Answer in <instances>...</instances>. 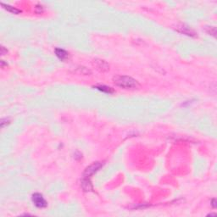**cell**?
<instances>
[{
    "label": "cell",
    "instance_id": "6da1fadb",
    "mask_svg": "<svg viewBox=\"0 0 217 217\" xmlns=\"http://www.w3.org/2000/svg\"><path fill=\"white\" fill-rule=\"evenodd\" d=\"M115 84L121 88L131 89L139 87V83L134 78L127 76H116L113 78Z\"/></svg>",
    "mask_w": 217,
    "mask_h": 217
},
{
    "label": "cell",
    "instance_id": "7a4b0ae2",
    "mask_svg": "<svg viewBox=\"0 0 217 217\" xmlns=\"http://www.w3.org/2000/svg\"><path fill=\"white\" fill-rule=\"evenodd\" d=\"M103 166V164L101 162H94L93 164L90 165L88 167H87L84 171V177H90L95 174L97 171H98L100 168Z\"/></svg>",
    "mask_w": 217,
    "mask_h": 217
},
{
    "label": "cell",
    "instance_id": "3957f363",
    "mask_svg": "<svg viewBox=\"0 0 217 217\" xmlns=\"http://www.w3.org/2000/svg\"><path fill=\"white\" fill-rule=\"evenodd\" d=\"M32 199L34 204L38 208H45L47 206V202L44 199L43 196L40 193H34L32 195Z\"/></svg>",
    "mask_w": 217,
    "mask_h": 217
},
{
    "label": "cell",
    "instance_id": "277c9868",
    "mask_svg": "<svg viewBox=\"0 0 217 217\" xmlns=\"http://www.w3.org/2000/svg\"><path fill=\"white\" fill-rule=\"evenodd\" d=\"M93 64H94V65H95V67H96L97 69H98V71H102V72L108 71L110 70V65H109V64H108L106 61L103 60V59H94Z\"/></svg>",
    "mask_w": 217,
    "mask_h": 217
},
{
    "label": "cell",
    "instance_id": "5b68a950",
    "mask_svg": "<svg viewBox=\"0 0 217 217\" xmlns=\"http://www.w3.org/2000/svg\"><path fill=\"white\" fill-rule=\"evenodd\" d=\"M81 186L82 189H83L85 192H90V191L93 190V186L91 184V182H90L88 177H84V178L81 180Z\"/></svg>",
    "mask_w": 217,
    "mask_h": 217
},
{
    "label": "cell",
    "instance_id": "8992f818",
    "mask_svg": "<svg viewBox=\"0 0 217 217\" xmlns=\"http://www.w3.org/2000/svg\"><path fill=\"white\" fill-rule=\"evenodd\" d=\"M55 54H56L57 57L61 60H64L68 57L67 52L64 49H61V48H56L55 49Z\"/></svg>",
    "mask_w": 217,
    "mask_h": 217
},
{
    "label": "cell",
    "instance_id": "52a82bcc",
    "mask_svg": "<svg viewBox=\"0 0 217 217\" xmlns=\"http://www.w3.org/2000/svg\"><path fill=\"white\" fill-rule=\"evenodd\" d=\"M1 5H2L4 8H5L7 11L10 12V13H13V14H16V15H17V14H20V13L21 12L20 9H18V8H14V7H12V6H10V5H8V4H4V3H1Z\"/></svg>",
    "mask_w": 217,
    "mask_h": 217
},
{
    "label": "cell",
    "instance_id": "ba28073f",
    "mask_svg": "<svg viewBox=\"0 0 217 217\" xmlns=\"http://www.w3.org/2000/svg\"><path fill=\"white\" fill-rule=\"evenodd\" d=\"M95 88L99 90V91H101V92L106 93H114V90L111 88L105 86V85H98V86L95 87Z\"/></svg>",
    "mask_w": 217,
    "mask_h": 217
},
{
    "label": "cell",
    "instance_id": "9c48e42d",
    "mask_svg": "<svg viewBox=\"0 0 217 217\" xmlns=\"http://www.w3.org/2000/svg\"><path fill=\"white\" fill-rule=\"evenodd\" d=\"M9 124V121L7 120V119H2V121H1V127L2 128H4V127H5V125H8Z\"/></svg>",
    "mask_w": 217,
    "mask_h": 217
},
{
    "label": "cell",
    "instance_id": "30bf717a",
    "mask_svg": "<svg viewBox=\"0 0 217 217\" xmlns=\"http://www.w3.org/2000/svg\"><path fill=\"white\" fill-rule=\"evenodd\" d=\"M35 8H36V12H37V14H41V13H42V11H43V8H42V5H37Z\"/></svg>",
    "mask_w": 217,
    "mask_h": 217
},
{
    "label": "cell",
    "instance_id": "8fae6325",
    "mask_svg": "<svg viewBox=\"0 0 217 217\" xmlns=\"http://www.w3.org/2000/svg\"><path fill=\"white\" fill-rule=\"evenodd\" d=\"M5 54H7V49H5V48L4 46L1 47V54L2 55H4Z\"/></svg>",
    "mask_w": 217,
    "mask_h": 217
},
{
    "label": "cell",
    "instance_id": "7c38bea8",
    "mask_svg": "<svg viewBox=\"0 0 217 217\" xmlns=\"http://www.w3.org/2000/svg\"><path fill=\"white\" fill-rule=\"evenodd\" d=\"M216 199H213V200H212V206H213L214 208H216Z\"/></svg>",
    "mask_w": 217,
    "mask_h": 217
}]
</instances>
